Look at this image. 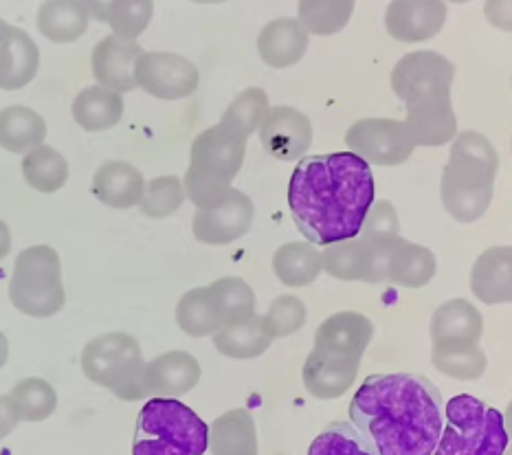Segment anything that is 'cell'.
I'll use <instances>...</instances> for the list:
<instances>
[{"instance_id":"cell-24","label":"cell","mask_w":512,"mask_h":455,"mask_svg":"<svg viewBox=\"0 0 512 455\" xmlns=\"http://www.w3.org/2000/svg\"><path fill=\"white\" fill-rule=\"evenodd\" d=\"M211 455H258V429L247 409H231L209 425Z\"/></svg>"},{"instance_id":"cell-20","label":"cell","mask_w":512,"mask_h":455,"mask_svg":"<svg viewBox=\"0 0 512 455\" xmlns=\"http://www.w3.org/2000/svg\"><path fill=\"white\" fill-rule=\"evenodd\" d=\"M146 379L152 398H181L198 385L200 363L185 350L165 352L146 365Z\"/></svg>"},{"instance_id":"cell-32","label":"cell","mask_w":512,"mask_h":455,"mask_svg":"<svg viewBox=\"0 0 512 455\" xmlns=\"http://www.w3.org/2000/svg\"><path fill=\"white\" fill-rule=\"evenodd\" d=\"M321 271V251L313 242H286L273 255V273L284 286H310Z\"/></svg>"},{"instance_id":"cell-54","label":"cell","mask_w":512,"mask_h":455,"mask_svg":"<svg viewBox=\"0 0 512 455\" xmlns=\"http://www.w3.org/2000/svg\"><path fill=\"white\" fill-rule=\"evenodd\" d=\"M504 455H512V445H508V449H506V453Z\"/></svg>"},{"instance_id":"cell-7","label":"cell","mask_w":512,"mask_h":455,"mask_svg":"<svg viewBox=\"0 0 512 455\" xmlns=\"http://www.w3.org/2000/svg\"><path fill=\"white\" fill-rule=\"evenodd\" d=\"M508 445L504 414L462 394L444 407V427L433 455H504Z\"/></svg>"},{"instance_id":"cell-37","label":"cell","mask_w":512,"mask_h":455,"mask_svg":"<svg viewBox=\"0 0 512 455\" xmlns=\"http://www.w3.org/2000/svg\"><path fill=\"white\" fill-rule=\"evenodd\" d=\"M9 396L14 398L20 420L25 423H42L58 409V392L53 390V385L44 379H33V376L16 383Z\"/></svg>"},{"instance_id":"cell-46","label":"cell","mask_w":512,"mask_h":455,"mask_svg":"<svg viewBox=\"0 0 512 455\" xmlns=\"http://www.w3.org/2000/svg\"><path fill=\"white\" fill-rule=\"evenodd\" d=\"M20 423L22 420H20L14 398L9 394H3L0 396V440H5Z\"/></svg>"},{"instance_id":"cell-13","label":"cell","mask_w":512,"mask_h":455,"mask_svg":"<svg viewBox=\"0 0 512 455\" xmlns=\"http://www.w3.org/2000/svg\"><path fill=\"white\" fill-rule=\"evenodd\" d=\"M262 148L277 161H302L313 143V124L293 106H273L258 130Z\"/></svg>"},{"instance_id":"cell-39","label":"cell","mask_w":512,"mask_h":455,"mask_svg":"<svg viewBox=\"0 0 512 455\" xmlns=\"http://www.w3.org/2000/svg\"><path fill=\"white\" fill-rule=\"evenodd\" d=\"M269 110H271V102H269V95L264 93V88L251 86L233 99L220 121L222 124L231 126L233 130L242 132V135L249 139L253 132L260 130L264 117L269 115Z\"/></svg>"},{"instance_id":"cell-30","label":"cell","mask_w":512,"mask_h":455,"mask_svg":"<svg viewBox=\"0 0 512 455\" xmlns=\"http://www.w3.org/2000/svg\"><path fill=\"white\" fill-rule=\"evenodd\" d=\"M88 14L80 0H44L38 9V31L58 44H71L88 31Z\"/></svg>"},{"instance_id":"cell-36","label":"cell","mask_w":512,"mask_h":455,"mask_svg":"<svg viewBox=\"0 0 512 455\" xmlns=\"http://www.w3.org/2000/svg\"><path fill=\"white\" fill-rule=\"evenodd\" d=\"M356 0H299L297 20L313 36H335L348 25Z\"/></svg>"},{"instance_id":"cell-53","label":"cell","mask_w":512,"mask_h":455,"mask_svg":"<svg viewBox=\"0 0 512 455\" xmlns=\"http://www.w3.org/2000/svg\"><path fill=\"white\" fill-rule=\"evenodd\" d=\"M449 3H453V5H466V3H471V0H449Z\"/></svg>"},{"instance_id":"cell-33","label":"cell","mask_w":512,"mask_h":455,"mask_svg":"<svg viewBox=\"0 0 512 455\" xmlns=\"http://www.w3.org/2000/svg\"><path fill=\"white\" fill-rule=\"evenodd\" d=\"M176 324L189 337H214L222 328V317L209 286L187 291L176 306Z\"/></svg>"},{"instance_id":"cell-18","label":"cell","mask_w":512,"mask_h":455,"mask_svg":"<svg viewBox=\"0 0 512 455\" xmlns=\"http://www.w3.org/2000/svg\"><path fill=\"white\" fill-rule=\"evenodd\" d=\"M359 368L361 359L337 357V354H326L313 348L302 370L304 387L319 401H332L350 390Z\"/></svg>"},{"instance_id":"cell-40","label":"cell","mask_w":512,"mask_h":455,"mask_svg":"<svg viewBox=\"0 0 512 455\" xmlns=\"http://www.w3.org/2000/svg\"><path fill=\"white\" fill-rule=\"evenodd\" d=\"M185 198V185L178 176H159V179L146 183L139 212L154 220L170 218L183 207Z\"/></svg>"},{"instance_id":"cell-16","label":"cell","mask_w":512,"mask_h":455,"mask_svg":"<svg viewBox=\"0 0 512 455\" xmlns=\"http://www.w3.org/2000/svg\"><path fill=\"white\" fill-rule=\"evenodd\" d=\"M405 126L416 148H440L458 137L451 97H429L407 106Z\"/></svg>"},{"instance_id":"cell-51","label":"cell","mask_w":512,"mask_h":455,"mask_svg":"<svg viewBox=\"0 0 512 455\" xmlns=\"http://www.w3.org/2000/svg\"><path fill=\"white\" fill-rule=\"evenodd\" d=\"M192 3H196V5H222V3H227V0H192Z\"/></svg>"},{"instance_id":"cell-29","label":"cell","mask_w":512,"mask_h":455,"mask_svg":"<svg viewBox=\"0 0 512 455\" xmlns=\"http://www.w3.org/2000/svg\"><path fill=\"white\" fill-rule=\"evenodd\" d=\"M431 363L455 381H477L488 368V357L477 341L431 343Z\"/></svg>"},{"instance_id":"cell-5","label":"cell","mask_w":512,"mask_h":455,"mask_svg":"<svg viewBox=\"0 0 512 455\" xmlns=\"http://www.w3.org/2000/svg\"><path fill=\"white\" fill-rule=\"evenodd\" d=\"M209 425L178 398H150L141 407L132 455H205Z\"/></svg>"},{"instance_id":"cell-52","label":"cell","mask_w":512,"mask_h":455,"mask_svg":"<svg viewBox=\"0 0 512 455\" xmlns=\"http://www.w3.org/2000/svg\"><path fill=\"white\" fill-rule=\"evenodd\" d=\"M7 29H9V25H7V22H5L3 18H0V40H3V38H5V33H7Z\"/></svg>"},{"instance_id":"cell-48","label":"cell","mask_w":512,"mask_h":455,"mask_svg":"<svg viewBox=\"0 0 512 455\" xmlns=\"http://www.w3.org/2000/svg\"><path fill=\"white\" fill-rule=\"evenodd\" d=\"M9 251H11V231L3 220H0V260H5Z\"/></svg>"},{"instance_id":"cell-43","label":"cell","mask_w":512,"mask_h":455,"mask_svg":"<svg viewBox=\"0 0 512 455\" xmlns=\"http://www.w3.org/2000/svg\"><path fill=\"white\" fill-rule=\"evenodd\" d=\"M308 319L306 304L297 295H280L273 299L264 315V324L273 339H284L302 330Z\"/></svg>"},{"instance_id":"cell-49","label":"cell","mask_w":512,"mask_h":455,"mask_svg":"<svg viewBox=\"0 0 512 455\" xmlns=\"http://www.w3.org/2000/svg\"><path fill=\"white\" fill-rule=\"evenodd\" d=\"M7 359H9V341H7V337L3 335V332H0V370L5 368Z\"/></svg>"},{"instance_id":"cell-12","label":"cell","mask_w":512,"mask_h":455,"mask_svg":"<svg viewBox=\"0 0 512 455\" xmlns=\"http://www.w3.org/2000/svg\"><path fill=\"white\" fill-rule=\"evenodd\" d=\"M255 218V207L251 198L236 190L229 192V196L218 207L211 209H198L194 216V238L209 247H222V244H231L247 236Z\"/></svg>"},{"instance_id":"cell-17","label":"cell","mask_w":512,"mask_h":455,"mask_svg":"<svg viewBox=\"0 0 512 455\" xmlns=\"http://www.w3.org/2000/svg\"><path fill=\"white\" fill-rule=\"evenodd\" d=\"M374 337L372 321L354 310L330 315L315 332V350L337 357L363 359Z\"/></svg>"},{"instance_id":"cell-3","label":"cell","mask_w":512,"mask_h":455,"mask_svg":"<svg viewBox=\"0 0 512 455\" xmlns=\"http://www.w3.org/2000/svg\"><path fill=\"white\" fill-rule=\"evenodd\" d=\"M497 170L499 157L491 139L475 130L460 132L451 141L440 183L442 205L449 216L464 225L484 218L495 196Z\"/></svg>"},{"instance_id":"cell-15","label":"cell","mask_w":512,"mask_h":455,"mask_svg":"<svg viewBox=\"0 0 512 455\" xmlns=\"http://www.w3.org/2000/svg\"><path fill=\"white\" fill-rule=\"evenodd\" d=\"M143 49L135 40H124L117 36H106L93 49V75L99 86L110 88L119 95L130 93L137 88V62Z\"/></svg>"},{"instance_id":"cell-2","label":"cell","mask_w":512,"mask_h":455,"mask_svg":"<svg viewBox=\"0 0 512 455\" xmlns=\"http://www.w3.org/2000/svg\"><path fill=\"white\" fill-rule=\"evenodd\" d=\"M350 423L376 455H433L444 427V401L422 374H372L352 398Z\"/></svg>"},{"instance_id":"cell-47","label":"cell","mask_w":512,"mask_h":455,"mask_svg":"<svg viewBox=\"0 0 512 455\" xmlns=\"http://www.w3.org/2000/svg\"><path fill=\"white\" fill-rule=\"evenodd\" d=\"M117 0H80V5L86 9V14L91 20L108 22L110 14H113Z\"/></svg>"},{"instance_id":"cell-14","label":"cell","mask_w":512,"mask_h":455,"mask_svg":"<svg viewBox=\"0 0 512 455\" xmlns=\"http://www.w3.org/2000/svg\"><path fill=\"white\" fill-rule=\"evenodd\" d=\"M447 25L444 0H392L385 9V29L398 42H427Z\"/></svg>"},{"instance_id":"cell-27","label":"cell","mask_w":512,"mask_h":455,"mask_svg":"<svg viewBox=\"0 0 512 455\" xmlns=\"http://www.w3.org/2000/svg\"><path fill=\"white\" fill-rule=\"evenodd\" d=\"M436 269L438 260L431 249L398 236L389 258L387 282L403 288H422L433 280Z\"/></svg>"},{"instance_id":"cell-23","label":"cell","mask_w":512,"mask_h":455,"mask_svg":"<svg viewBox=\"0 0 512 455\" xmlns=\"http://www.w3.org/2000/svg\"><path fill=\"white\" fill-rule=\"evenodd\" d=\"M146 179L132 163L106 161L93 176V194L102 205L110 209L139 207Z\"/></svg>"},{"instance_id":"cell-38","label":"cell","mask_w":512,"mask_h":455,"mask_svg":"<svg viewBox=\"0 0 512 455\" xmlns=\"http://www.w3.org/2000/svg\"><path fill=\"white\" fill-rule=\"evenodd\" d=\"M220 310L222 326L236 324L255 315V293L242 277H220L209 286Z\"/></svg>"},{"instance_id":"cell-6","label":"cell","mask_w":512,"mask_h":455,"mask_svg":"<svg viewBox=\"0 0 512 455\" xmlns=\"http://www.w3.org/2000/svg\"><path fill=\"white\" fill-rule=\"evenodd\" d=\"M146 365L139 341L126 332L99 335L88 341L82 350V372L86 379L106 387L121 401L152 398Z\"/></svg>"},{"instance_id":"cell-44","label":"cell","mask_w":512,"mask_h":455,"mask_svg":"<svg viewBox=\"0 0 512 455\" xmlns=\"http://www.w3.org/2000/svg\"><path fill=\"white\" fill-rule=\"evenodd\" d=\"M361 238H394L400 236V223L396 207L389 201H374V205L367 212L363 227H361Z\"/></svg>"},{"instance_id":"cell-34","label":"cell","mask_w":512,"mask_h":455,"mask_svg":"<svg viewBox=\"0 0 512 455\" xmlns=\"http://www.w3.org/2000/svg\"><path fill=\"white\" fill-rule=\"evenodd\" d=\"M22 176L31 190L55 194L69 183V161L51 146H38L22 157Z\"/></svg>"},{"instance_id":"cell-41","label":"cell","mask_w":512,"mask_h":455,"mask_svg":"<svg viewBox=\"0 0 512 455\" xmlns=\"http://www.w3.org/2000/svg\"><path fill=\"white\" fill-rule=\"evenodd\" d=\"M308 455H376L352 423H332L313 440Z\"/></svg>"},{"instance_id":"cell-55","label":"cell","mask_w":512,"mask_h":455,"mask_svg":"<svg viewBox=\"0 0 512 455\" xmlns=\"http://www.w3.org/2000/svg\"><path fill=\"white\" fill-rule=\"evenodd\" d=\"M510 148H512V146H510Z\"/></svg>"},{"instance_id":"cell-25","label":"cell","mask_w":512,"mask_h":455,"mask_svg":"<svg viewBox=\"0 0 512 455\" xmlns=\"http://www.w3.org/2000/svg\"><path fill=\"white\" fill-rule=\"evenodd\" d=\"M275 339L264 324V315L255 313L249 319L225 324L214 335L216 350L227 359H258L271 348Z\"/></svg>"},{"instance_id":"cell-1","label":"cell","mask_w":512,"mask_h":455,"mask_svg":"<svg viewBox=\"0 0 512 455\" xmlns=\"http://www.w3.org/2000/svg\"><path fill=\"white\" fill-rule=\"evenodd\" d=\"M374 196L372 165L350 150L304 157L288 183L295 225L319 247L359 236Z\"/></svg>"},{"instance_id":"cell-45","label":"cell","mask_w":512,"mask_h":455,"mask_svg":"<svg viewBox=\"0 0 512 455\" xmlns=\"http://www.w3.org/2000/svg\"><path fill=\"white\" fill-rule=\"evenodd\" d=\"M484 16L499 31L512 33V0H486Z\"/></svg>"},{"instance_id":"cell-26","label":"cell","mask_w":512,"mask_h":455,"mask_svg":"<svg viewBox=\"0 0 512 455\" xmlns=\"http://www.w3.org/2000/svg\"><path fill=\"white\" fill-rule=\"evenodd\" d=\"M124 97L104 86H88L73 99V119L86 132L115 128L124 117Z\"/></svg>"},{"instance_id":"cell-28","label":"cell","mask_w":512,"mask_h":455,"mask_svg":"<svg viewBox=\"0 0 512 455\" xmlns=\"http://www.w3.org/2000/svg\"><path fill=\"white\" fill-rule=\"evenodd\" d=\"M484 332V319L466 299H449L431 317V343L477 341Z\"/></svg>"},{"instance_id":"cell-10","label":"cell","mask_w":512,"mask_h":455,"mask_svg":"<svg viewBox=\"0 0 512 455\" xmlns=\"http://www.w3.org/2000/svg\"><path fill=\"white\" fill-rule=\"evenodd\" d=\"M345 143L356 157L381 168L403 165L416 150L405 121L385 117L359 119L345 132Z\"/></svg>"},{"instance_id":"cell-22","label":"cell","mask_w":512,"mask_h":455,"mask_svg":"<svg viewBox=\"0 0 512 455\" xmlns=\"http://www.w3.org/2000/svg\"><path fill=\"white\" fill-rule=\"evenodd\" d=\"M471 291L482 304H512V247H491L475 260Z\"/></svg>"},{"instance_id":"cell-8","label":"cell","mask_w":512,"mask_h":455,"mask_svg":"<svg viewBox=\"0 0 512 455\" xmlns=\"http://www.w3.org/2000/svg\"><path fill=\"white\" fill-rule=\"evenodd\" d=\"M9 302L22 315L47 319L66 306L60 255L47 244L18 253L9 280Z\"/></svg>"},{"instance_id":"cell-19","label":"cell","mask_w":512,"mask_h":455,"mask_svg":"<svg viewBox=\"0 0 512 455\" xmlns=\"http://www.w3.org/2000/svg\"><path fill=\"white\" fill-rule=\"evenodd\" d=\"M310 33L297 18H275L258 36V53L271 69H291L304 60Z\"/></svg>"},{"instance_id":"cell-42","label":"cell","mask_w":512,"mask_h":455,"mask_svg":"<svg viewBox=\"0 0 512 455\" xmlns=\"http://www.w3.org/2000/svg\"><path fill=\"white\" fill-rule=\"evenodd\" d=\"M152 16L154 0H117L108 25L113 29V36L137 42L141 33L148 29Z\"/></svg>"},{"instance_id":"cell-50","label":"cell","mask_w":512,"mask_h":455,"mask_svg":"<svg viewBox=\"0 0 512 455\" xmlns=\"http://www.w3.org/2000/svg\"><path fill=\"white\" fill-rule=\"evenodd\" d=\"M504 425H506V431H508V438L512 442V401H510L506 414H504Z\"/></svg>"},{"instance_id":"cell-31","label":"cell","mask_w":512,"mask_h":455,"mask_svg":"<svg viewBox=\"0 0 512 455\" xmlns=\"http://www.w3.org/2000/svg\"><path fill=\"white\" fill-rule=\"evenodd\" d=\"M47 139V124L29 106H7L0 110V148L25 154Z\"/></svg>"},{"instance_id":"cell-9","label":"cell","mask_w":512,"mask_h":455,"mask_svg":"<svg viewBox=\"0 0 512 455\" xmlns=\"http://www.w3.org/2000/svg\"><path fill=\"white\" fill-rule=\"evenodd\" d=\"M455 66L438 51H414L392 71V91L405 106L429 97H451Z\"/></svg>"},{"instance_id":"cell-11","label":"cell","mask_w":512,"mask_h":455,"mask_svg":"<svg viewBox=\"0 0 512 455\" xmlns=\"http://www.w3.org/2000/svg\"><path fill=\"white\" fill-rule=\"evenodd\" d=\"M135 77L137 88L165 102L192 97L200 84L196 64L172 51H143Z\"/></svg>"},{"instance_id":"cell-4","label":"cell","mask_w":512,"mask_h":455,"mask_svg":"<svg viewBox=\"0 0 512 455\" xmlns=\"http://www.w3.org/2000/svg\"><path fill=\"white\" fill-rule=\"evenodd\" d=\"M244 154L247 137L222 121L200 132L192 143L183 179L185 194L196 209H211L225 201L242 170Z\"/></svg>"},{"instance_id":"cell-35","label":"cell","mask_w":512,"mask_h":455,"mask_svg":"<svg viewBox=\"0 0 512 455\" xmlns=\"http://www.w3.org/2000/svg\"><path fill=\"white\" fill-rule=\"evenodd\" d=\"M321 266L330 277L341 282H370V258L359 236L326 244L321 251Z\"/></svg>"},{"instance_id":"cell-21","label":"cell","mask_w":512,"mask_h":455,"mask_svg":"<svg viewBox=\"0 0 512 455\" xmlns=\"http://www.w3.org/2000/svg\"><path fill=\"white\" fill-rule=\"evenodd\" d=\"M40 51L25 29L11 27L0 40V91H20L38 75Z\"/></svg>"}]
</instances>
